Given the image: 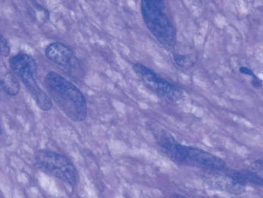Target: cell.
Instances as JSON below:
<instances>
[{"mask_svg":"<svg viewBox=\"0 0 263 198\" xmlns=\"http://www.w3.org/2000/svg\"><path fill=\"white\" fill-rule=\"evenodd\" d=\"M2 132H3L1 124H0V136H1Z\"/></svg>","mask_w":263,"mask_h":198,"instance_id":"5bb4252c","label":"cell"},{"mask_svg":"<svg viewBox=\"0 0 263 198\" xmlns=\"http://www.w3.org/2000/svg\"><path fill=\"white\" fill-rule=\"evenodd\" d=\"M46 57L71 77L82 78L85 71L82 63L74 52L65 44L54 42L46 47Z\"/></svg>","mask_w":263,"mask_h":198,"instance_id":"52a82bcc","label":"cell"},{"mask_svg":"<svg viewBox=\"0 0 263 198\" xmlns=\"http://www.w3.org/2000/svg\"><path fill=\"white\" fill-rule=\"evenodd\" d=\"M141 11L147 28L157 41L167 48L174 47L177 43V29L165 2L143 0L141 2Z\"/></svg>","mask_w":263,"mask_h":198,"instance_id":"3957f363","label":"cell"},{"mask_svg":"<svg viewBox=\"0 0 263 198\" xmlns=\"http://www.w3.org/2000/svg\"><path fill=\"white\" fill-rule=\"evenodd\" d=\"M0 86L5 92L14 97L18 94L20 84L12 70L7 68L5 63L0 61Z\"/></svg>","mask_w":263,"mask_h":198,"instance_id":"9c48e42d","label":"cell"},{"mask_svg":"<svg viewBox=\"0 0 263 198\" xmlns=\"http://www.w3.org/2000/svg\"><path fill=\"white\" fill-rule=\"evenodd\" d=\"M174 60L178 66L183 68L192 67L196 63L194 57L186 55L175 54Z\"/></svg>","mask_w":263,"mask_h":198,"instance_id":"30bf717a","label":"cell"},{"mask_svg":"<svg viewBox=\"0 0 263 198\" xmlns=\"http://www.w3.org/2000/svg\"><path fill=\"white\" fill-rule=\"evenodd\" d=\"M171 198H189V197H186L185 196L181 195L175 194V195H172Z\"/></svg>","mask_w":263,"mask_h":198,"instance_id":"4fadbf2b","label":"cell"},{"mask_svg":"<svg viewBox=\"0 0 263 198\" xmlns=\"http://www.w3.org/2000/svg\"><path fill=\"white\" fill-rule=\"evenodd\" d=\"M45 84L51 99L71 121L81 122L85 120L87 116L86 99L76 85L53 71L46 76Z\"/></svg>","mask_w":263,"mask_h":198,"instance_id":"7a4b0ae2","label":"cell"},{"mask_svg":"<svg viewBox=\"0 0 263 198\" xmlns=\"http://www.w3.org/2000/svg\"><path fill=\"white\" fill-rule=\"evenodd\" d=\"M239 71L240 73L243 75L249 76L253 78L252 80H254V79H257L258 78L254 74L253 71L248 67L241 66L239 68Z\"/></svg>","mask_w":263,"mask_h":198,"instance_id":"7c38bea8","label":"cell"},{"mask_svg":"<svg viewBox=\"0 0 263 198\" xmlns=\"http://www.w3.org/2000/svg\"><path fill=\"white\" fill-rule=\"evenodd\" d=\"M227 176L234 187L246 186H262L263 180L258 173L250 170H237L229 171Z\"/></svg>","mask_w":263,"mask_h":198,"instance_id":"ba28073f","label":"cell"},{"mask_svg":"<svg viewBox=\"0 0 263 198\" xmlns=\"http://www.w3.org/2000/svg\"><path fill=\"white\" fill-rule=\"evenodd\" d=\"M36 167L46 175L57 178L71 187L76 186L80 176L75 165L67 157L48 150H40L35 153Z\"/></svg>","mask_w":263,"mask_h":198,"instance_id":"5b68a950","label":"cell"},{"mask_svg":"<svg viewBox=\"0 0 263 198\" xmlns=\"http://www.w3.org/2000/svg\"><path fill=\"white\" fill-rule=\"evenodd\" d=\"M156 137L162 152L175 163L214 172L227 169L226 162L219 157L204 149L181 144L168 132H162Z\"/></svg>","mask_w":263,"mask_h":198,"instance_id":"6da1fadb","label":"cell"},{"mask_svg":"<svg viewBox=\"0 0 263 198\" xmlns=\"http://www.w3.org/2000/svg\"><path fill=\"white\" fill-rule=\"evenodd\" d=\"M10 52V47L9 42L4 35L0 34V55L7 57Z\"/></svg>","mask_w":263,"mask_h":198,"instance_id":"8fae6325","label":"cell"},{"mask_svg":"<svg viewBox=\"0 0 263 198\" xmlns=\"http://www.w3.org/2000/svg\"><path fill=\"white\" fill-rule=\"evenodd\" d=\"M133 69L143 85L158 97L171 102L182 97L183 92L179 86L166 80L153 69L140 63H135Z\"/></svg>","mask_w":263,"mask_h":198,"instance_id":"8992f818","label":"cell"},{"mask_svg":"<svg viewBox=\"0 0 263 198\" xmlns=\"http://www.w3.org/2000/svg\"><path fill=\"white\" fill-rule=\"evenodd\" d=\"M9 65L12 72L21 79L38 107L44 112L51 110L53 105L52 99L37 84L38 67L34 59L28 54H16L10 58Z\"/></svg>","mask_w":263,"mask_h":198,"instance_id":"277c9868","label":"cell"}]
</instances>
